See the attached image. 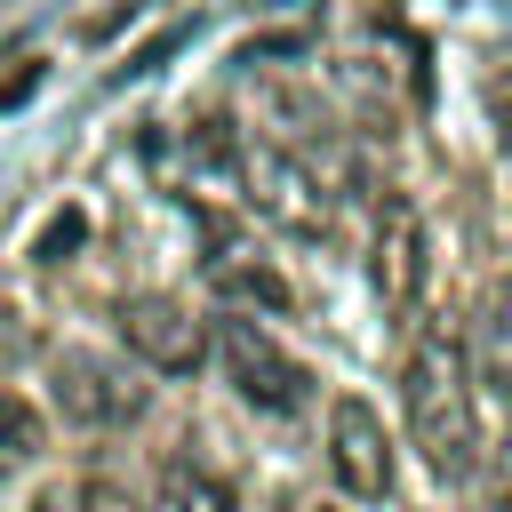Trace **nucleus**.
<instances>
[{"instance_id": "nucleus-1", "label": "nucleus", "mask_w": 512, "mask_h": 512, "mask_svg": "<svg viewBox=\"0 0 512 512\" xmlns=\"http://www.w3.org/2000/svg\"><path fill=\"white\" fill-rule=\"evenodd\" d=\"M400 400H408V432L424 448V464L440 480H464L480 456V424H472V368H464V336L456 320H432L400 368Z\"/></svg>"}, {"instance_id": "nucleus-2", "label": "nucleus", "mask_w": 512, "mask_h": 512, "mask_svg": "<svg viewBox=\"0 0 512 512\" xmlns=\"http://www.w3.org/2000/svg\"><path fill=\"white\" fill-rule=\"evenodd\" d=\"M216 360H224V384L264 408V416H296L304 408V368L288 360V344H272L248 312H224L216 320Z\"/></svg>"}, {"instance_id": "nucleus-3", "label": "nucleus", "mask_w": 512, "mask_h": 512, "mask_svg": "<svg viewBox=\"0 0 512 512\" xmlns=\"http://www.w3.org/2000/svg\"><path fill=\"white\" fill-rule=\"evenodd\" d=\"M48 384H56V408H64L80 432H120V424L144 416V384H136L120 360L88 352V344H64V352L48 360Z\"/></svg>"}, {"instance_id": "nucleus-4", "label": "nucleus", "mask_w": 512, "mask_h": 512, "mask_svg": "<svg viewBox=\"0 0 512 512\" xmlns=\"http://www.w3.org/2000/svg\"><path fill=\"white\" fill-rule=\"evenodd\" d=\"M120 336H128V352H136L144 368H160V376H192V368L208 360V328H200L176 296H128V304H120Z\"/></svg>"}, {"instance_id": "nucleus-5", "label": "nucleus", "mask_w": 512, "mask_h": 512, "mask_svg": "<svg viewBox=\"0 0 512 512\" xmlns=\"http://www.w3.org/2000/svg\"><path fill=\"white\" fill-rule=\"evenodd\" d=\"M328 464L360 504H376L392 488V448H384V424H376L368 400H336L328 408Z\"/></svg>"}, {"instance_id": "nucleus-6", "label": "nucleus", "mask_w": 512, "mask_h": 512, "mask_svg": "<svg viewBox=\"0 0 512 512\" xmlns=\"http://www.w3.org/2000/svg\"><path fill=\"white\" fill-rule=\"evenodd\" d=\"M240 184H248L256 208L280 216L288 232H304V240L328 232V200H320V184H312L304 160H288V152H248V160H240Z\"/></svg>"}, {"instance_id": "nucleus-7", "label": "nucleus", "mask_w": 512, "mask_h": 512, "mask_svg": "<svg viewBox=\"0 0 512 512\" xmlns=\"http://www.w3.org/2000/svg\"><path fill=\"white\" fill-rule=\"evenodd\" d=\"M368 272H376L384 312H408V304L424 296V224H416L408 200H384V216H376V248H368Z\"/></svg>"}, {"instance_id": "nucleus-8", "label": "nucleus", "mask_w": 512, "mask_h": 512, "mask_svg": "<svg viewBox=\"0 0 512 512\" xmlns=\"http://www.w3.org/2000/svg\"><path fill=\"white\" fill-rule=\"evenodd\" d=\"M160 496H168V512H240L232 480L208 472L200 456H168V464H160Z\"/></svg>"}, {"instance_id": "nucleus-9", "label": "nucleus", "mask_w": 512, "mask_h": 512, "mask_svg": "<svg viewBox=\"0 0 512 512\" xmlns=\"http://www.w3.org/2000/svg\"><path fill=\"white\" fill-rule=\"evenodd\" d=\"M480 368L512 392V288L488 296V320H480Z\"/></svg>"}, {"instance_id": "nucleus-10", "label": "nucleus", "mask_w": 512, "mask_h": 512, "mask_svg": "<svg viewBox=\"0 0 512 512\" xmlns=\"http://www.w3.org/2000/svg\"><path fill=\"white\" fill-rule=\"evenodd\" d=\"M24 456H40V416H32V400L0 392V464H24Z\"/></svg>"}, {"instance_id": "nucleus-11", "label": "nucleus", "mask_w": 512, "mask_h": 512, "mask_svg": "<svg viewBox=\"0 0 512 512\" xmlns=\"http://www.w3.org/2000/svg\"><path fill=\"white\" fill-rule=\"evenodd\" d=\"M80 240H88V208H56V216L40 224V240H32V256H40V264H64Z\"/></svg>"}, {"instance_id": "nucleus-12", "label": "nucleus", "mask_w": 512, "mask_h": 512, "mask_svg": "<svg viewBox=\"0 0 512 512\" xmlns=\"http://www.w3.org/2000/svg\"><path fill=\"white\" fill-rule=\"evenodd\" d=\"M32 512H88V496H80V488H72V480H56V488H48V496H40V504H32Z\"/></svg>"}, {"instance_id": "nucleus-13", "label": "nucleus", "mask_w": 512, "mask_h": 512, "mask_svg": "<svg viewBox=\"0 0 512 512\" xmlns=\"http://www.w3.org/2000/svg\"><path fill=\"white\" fill-rule=\"evenodd\" d=\"M496 504L512 512V432H504V448H496Z\"/></svg>"}, {"instance_id": "nucleus-14", "label": "nucleus", "mask_w": 512, "mask_h": 512, "mask_svg": "<svg viewBox=\"0 0 512 512\" xmlns=\"http://www.w3.org/2000/svg\"><path fill=\"white\" fill-rule=\"evenodd\" d=\"M312 512H336V504H312Z\"/></svg>"}]
</instances>
